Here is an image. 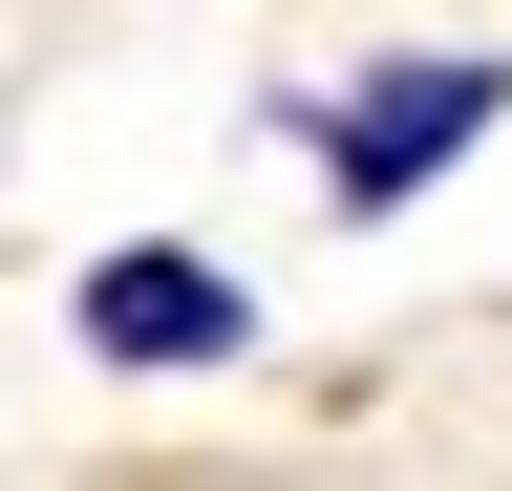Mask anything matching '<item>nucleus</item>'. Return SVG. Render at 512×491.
<instances>
[{
	"label": "nucleus",
	"instance_id": "1",
	"mask_svg": "<svg viewBox=\"0 0 512 491\" xmlns=\"http://www.w3.org/2000/svg\"><path fill=\"white\" fill-rule=\"evenodd\" d=\"M491 107H512V65H491V43H448V65H384V86H342V107H320V193H342V214H406L427 171L491 129Z\"/></svg>",
	"mask_w": 512,
	"mask_h": 491
},
{
	"label": "nucleus",
	"instance_id": "2",
	"mask_svg": "<svg viewBox=\"0 0 512 491\" xmlns=\"http://www.w3.org/2000/svg\"><path fill=\"white\" fill-rule=\"evenodd\" d=\"M256 299L235 257H171V235H128V257H86V363H235Z\"/></svg>",
	"mask_w": 512,
	"mask_h": 491
}]
</instances>
